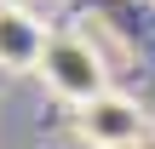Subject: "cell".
Wrapping results in <instances>:
<instances>
[{"label":"cell","mask_w":155,"mask_h":149,"mask_svg":"<svg viewBox=\"0 0 155 149\" xmlns=\"http://www.w3.org/2000/svg\"><path fill=\"white\" fill-rule=\"evenodd\" d=\"M35 75H40L46 92L63 98L69 109H81V103H92V98H104V92H115V86H109V63H104V52H98L86 34H52V46H46V57H40Z\"/></svg>","instance_id":"obj_1"},{"label":"cell","mask_w":155,"mask_h":149,"mask_svg":"<svg viewBox=\"0 0 155 149\" xmlns=\"http://www.w3.org/2000/svg\"><path fill=\"white\" fill-rule=\"evenodd\" d=\"M75 138L86 149H144L150 144V109L127 92H104L75 109Z\"/></svg>","instance_id":"obj_2"},{"label":"cell","mask_w":155,"mask_h":149,"mask_svg":"<svg viewBox=\"0 0 155 149\" xmlns=\"http://www.w3.org/2000/svg\"><path fill=\"white\" fill-rule=\"evenodd\" d=\"M46 46H52L46 23H40L29 6H6V0H0V69H12V75L40 69Z\"/></svg>","instance_id":"obj_3"},{"label":"cell","mask_w":155,"mask_h":149,"mask_svg":"<svg viewBox=\"0 0 155 149\" xmlns=\"http://www.w3.org/2000/svg\"><path fill=\"white\" fill-rule=\"evenodd\" d=\"M6 6H23V0H6Z\"/></svg>","instance_id":"obj_4"}]
</instances>
